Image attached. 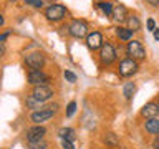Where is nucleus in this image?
<instances>
[{
    "label": "nucleus",
    "mask_w": 159,
    "mask_h": 149,
    "mask_svg": "<svg viewBox=\"0 0 159 149\" xmlns=\"http://www.w3.org/2000/svg\"><path fill=\"white\" fill-rule=\"evenodd\" d=\"M128 53L129 56H133V60H144L146 58V50L143 48V43L138 40H131L128 43Z\"/></svg>",
    "instance_id": "nucleus-1"
},
{
    "label": "nucleus",
    "mask_w": 159,
    "mask_h": 149,
    "mask_svg": "<svg viewBox=\"0 0 159 149\" xmlns=\"http://www.w3.org/2000/svg\"><path fill=\"white\" fill-rule=\"evenodd\" d=\"M28 83H32L33 86H47V83H50V79L42 70H30Z\"/></svg>",
    "instance_id": "nucleus-2"
},
{
    "label": "nucleus",
    "mask_w": 159,
    "mask_h": 149,
    "mask_svg": "<svg viewBox=\"0 0 159 149\" xmlns=\"http://www.w3.org/2000/svg\"><path fill=\"white\" fill-rule=\"evenodd\" d=\"M136 71H138V63H136V60H133V58H124L123 61L119 63V74H121V76H133Z\"/></svg>",
    "instance_id": "nucleus-3"
},
{
    "label": "nucleus",
    "mask_w": 159,
    "mask_h": 149,
    "mask_svg": "<svg viewBox=\"0 0 159 149\" xmlns=\"http://www.w3.org/2000/svg\"><path fill=\"white\" fill-rule=\"evenodd\" d=\"M99 58L104 65H111L116 60V50L113 48L111 43H103L101 50H99Z\"/></svg>",
    "instance_id": "nucleus-4"
},
{
    "label": "nucleus",
    "mask_w": 159,
    "mask_h": 149,
    "mask_svg": "<svg viewBox=\"0 0 159 149\" xmlns=\"http://www.w3.org/2000/svg\"><path fill=\"white\" fill-rule=\"evenodd\" d=\"M47 134V129L43 126H33V128H28L27 133H25V138H27L28 142H37V141H43V136Z\"/></svg>",
    "instance_id": "nucleus-5"
},
{
    "label": "nucleus",
    "mask_w": 159,
    "mask_h": 149,
    "mask_svg": "<svg viewBox=\"0 0 159 149\" xmlns=\"http://www.w3.org/2000/svg\"><path fill=\"white\" fill-rule=\"evenodd\" d=\"M25 63H27V66H30L32 70H42L43 65H45V56L38 52L30 53L25 56Z\"/></svg>",
    "instance_id": "nucleus-6"
},
{
    "label": "nucleus",
    "mask_w": 159,
    "mask_h": 149,
    "mask_svg": "<svg viewBox=\"0 0 159 149\" xmlns=\"http://www.w3.org/2000/svg\"><path fill=\"white\" fill-rule=\"evenodd\" d=\"M65 15H66V8H65L63 5H52V7H48L47 12H45V17L48 20H52V22H58V20H61Z\"/></svg>",
    "instance_id": "nucleus-7"
},
{
    "label": "nucleus",
    "mask_w": 159,
    "mask_h": 149,
    "mask_svg": "<svg viewBox=\"0 0 159 149\" xmlns=\"http://www.w3.org/2000/svg\"><path fill=\"white\" fill-rule=\"evenodd\" d=\"M32 96L37 99V101H40V103L48 101V99L53 96V89L50 88V86H35Z\"/></svg>",
    "instance_id": "nucleus-8"
},
{
    "label": "nucleus",
    "mask_w": 159,
    "mask_h": 149,
    "mask_svg": "<svg viewBox=\"0 0 159 149\" xmlns=\"http://www.w3.org/2000/svg\"><path fill=\"white\" fill-rule=\"evenodd\" d=\"M70 33H71L75 38H81L88 33V25L84 23L83 20H75V22L70 25Z\"/></svg>",
    "instance_id": "nucleus-9"
},
{
    "label": "nucleus",
    "mask_w": 159,
    "mask_h": 149,
    "mask_svg": "<svg viewBox=\"0 0 159 149\" xmlns=\"http://www.w3.org/2000/svg\"><path fill=\"white\" fill-rule=\"evenodd\" d=\"M86 43H88V47L91 48V50L101 48V47H103V37H101V33H99V32L89 33L88 38H86Z\"/></svg>",
    "instance_id": "nucleus-10"
},
{
    "label": "nucleus",
    "mask_w": 159,
    "mask_h": 149,
    "mask_svg": "<svg viewBox=\"0 0 159 149\" xmlns=\"http://www.w3.org/2000/svg\"><path fill=\"white\" fill-rule=\"evenodd\" d=\"M55 111H52V109H38V111L32 113V121L33 123H43L47 121V119L53 118Z\"/></svg>",
    "instance_id": "nucleus-11"
},
{
    "label": "nucleus",
    "mask_w": 159,
    "mask_h": 149,
    "mask_svg": "<svg viewBox=\"0 0 159 149\" xmlns=\"http://www.w3.org/2000/svg\"><path fill=\"white\" fill-rule=\"evenodd\" d=\"M141 114H143V116H146L148 119H149V118H157V114H159L157 104H156V103H148V104H144L143 109H141Z\"/></svg>",
    "instance_id": "nucleus-12"
},
{
    "label": "nucleus",
    "mask_w": 159,
    "mask_h": 149,
    "mask_svg": "<svg viewBox=\"0 0 159 149\" xmlns=\"http://www.w3.org/2000/svg\"><path fill=\"white\" fill-rule=\"evenodd\" d=\"M146 131L151 134H159V119L157 118H149L146 121Z\"/></svg>",
    "instance_id": "nucleus-13"
},
{
    "label": "nucleus",
    "mask_w": 159,
    "mask_h": 149,
    "mask_svg": "<svg viewBox=\"0 0 159 149\" xmlns=\"http://www.w3.org/2000/svg\"><path fill=\"white\" fill-rule=\"evenodd\" d=\"M126 7H123V5H118V7L113 8V17L119 20V22H123V20H126Z\"/></svg>",
    "instance_id": "nucleus-14"
},
{
    "label": "nucleus",
    "mask_w": 159,
    "mask_h": 149,
    "mask_svg": "<svg viewBox=\"0 0 159 149\" xmlns=\"http://www.w3.org/2000/svg\"><path fill=\"white\" fill-rule=\"evenodd\" d=\"M116 35L121 40H124V42H131V38H133V32L129 28H121V27H119L116 30Z\"/></svg>",
    "instance_id": "nucleus-15"
},
{
    "label": "nucleus",
    "mask_w": 159,
    "mask_h": 149,
    "mask_svg": "<svg viewBox=\"0 0 159 149\" xmlns=\"http://www.w3.org/2000/svg\"><path fill=\"white\" fill-rule=\"evenodd\" d=\"M58 134H60V138H61V139H66V141H73V139H75V131L71 128H61Z\"/></svg>",
    "instance_id": "nucleus-16"
},
{
    "label": "nucleus",
    "mask_w": 159,
    "mask_h": 149,
    "mask_svg": "<svg viewBox=\"0 0 159 149\" xmlns=\"http://www.w3.org/2000/svg\"><path fill=\"white\" fill-rule=\"evenodd\" d=\"M134 93H136V84H134V83H126V84H124V88H123V94H124V98L131 99Z\"/></svg>",
    "instance_id": "nucleus-17"
},
{
    "label": "nucleus",
    "mask_w": 159,
    "mask_h": 149,
    "mask_svg": "<svg viewBox=\"0 0 159 149\" xmlns=\"http://www.w3.org/2000/svg\"><path fill=\"white\" fill-rule=\"evenodd\" d=\"M128 27L131 32H138V30L141 28V22H139L138 17H129L128 18Z\"/></svg>",
    "instance_id": "nucleus-18"
},
{
    "label": "nucleus",
    "mask_w": 159,
    "mask_h": 149,
    "mask_svg": "<svg viewBox=\"0 0 159 149\" xmlns=\"http://www.w3.org/2000/svg\"><path fill=\"white\" fill-rule=\"evenodd\" d=\"M104 142H106L108 146H111V147H116L118 146V136L113 134V133H108L106 136H104Z\"/></svg>",
    "instance_id": "nucleus-19"
},
{
    "label": "nucleus",
    "mask_w": 159,
    "mask_h": 149,
    "mask_svg": "<svg viewBox=\"0 0 159 149\" xmlns=\"http://www.w3.org/2000/svg\"><path fill=\"white\" fill-rule=\"evenodd\" d=\"M99 8H101L106 15H109V13H113L114 7H113V3H109V2H101V3H99Z\"/></svg>",
    "instance_id": "nucleus-20"
},
{
    "label": "nucleus",
    "mask_w": 159,
    "mask_h": 149,
    "mask_svg": "<svg viewBox=\"0 0 159 149\" xmlns=\"http://www.w3.org/2000/svg\"><path fill=\"white\" fill-rule=\"evenodd\" d=\"M28 149H47V142H45V141L28 142Z\"/></svg>",
    "instance_id": "nucleus-21"
},
{
    "label": "nucleus",
    "mask_w": 159,
    "mask_h": 149,
    "mask_svg": "<svg viewBox=\"0 0 159 149\" xmlns=\"http://www.w3.org/2000/svg\"><path fill=\"white\" fill-rule=\"evenodd\" d=\"M40 104H42V103L37 101V99H35L33 96H30V98L27 99V106H28V108H32V109H35V108H40Z\"/></svg>",
    "instance_id": "nucleus-22"
},
{
    "label": "nucleus",
    "mask_w": 159,
    "mask_h": 149,
    "mask_svg": "<svg viewBox=\"0 0 159 149\" xmlns=\"http://www.w3.org/2000/svg\"><path fill=\"white\" fill-rule=\"evenodd\" d=\"M75 111H76V103L71 101V103L68 104V108H66V116H68V118H71L73 114H75Z\"/></svg>",
    "instance_id": "nucleus-23"
},
{
    "label": "nucleus",
    "mask_w": 159,
    "mask_h": 149,
    "mask_svg": "<svg viewBox=\"0 0 159 149\" xmlns=\"http://www.w3.org/2000/svg\"><path fill=\"white\" fill-rule=\"evenodd\" d=\"M65 78H66L70 83H75V81H76V74L71 73V71H68V70L65 71Z\"/></svg>",
    "instance_id": "nucleus-24"
},
{
    "label": "nucleus",
    "mask_w": 159,
    "mask_h": 149,
    "mask_svg": "<svg viewBox=\"0 0 159 149\" xmlns=\"http://www.w3.org/2000/svg\"><path fill=\"white\" fill-rule=\"evenodd\" d=\"M25 3L32 5V7H42V5H43V0H25Z\"/></svg>",
    "instance_id": "nucleus-25"
},
{
    "label": "nucleus",
    "mask_w": 159,
    "mask_h": 149,
    "mask_svg": "<svg viewBox=\"0 0 159 149\" xmlns=\"http://www.w3.org/2000/svg\"><path fill=\"white\" fill-rule=\"evenodd\" d=\"M63 149H75L73 147V144H71V141H66V139H63Z\"/></svg>",
    "instance_id": "nucleus-26"
},
{
    "label": "nucleus",
    "mask_w": 159,
    "mask_h": 149,
    "mask_svg": "<svg viewBox=\"0 0 159 149\" xmlns=\"http://www.w3.org/2000/svg\"><path fill=\"white\" fill-rule=\"evenodd\" d=\"M148 30H151V32L156 30V28H154V20H151V18L148 20Z\"/></svg>",
    "instance_id": "nucleus-27"
},
{
    "label": "nucleus",
    "mask_w": 159,
    "mask_h": 149,
    "mask_svg": "<svg viewBox=\"0 0 159 149\" xmlns=\"http://www.w3.org/2000/svg\"><path fill=\"white\" fill-rule=\"evenodd\" d=\"M152 149H159V136L154 138V141H152Z\"/></svg>",
    "instance_id": "nucleus-28"
},
{
    "label": "nucleus",
    "mask_w": 159,
    "mask_h": 149,
    "mask_svg": "<svg viewBox=\"0 0 159 149\" xmlns=\"http://www.w3.org/2000/svg\"><path fill=\"white\" fill-rule=\"evenodd\" d=\"M3 53H5V47L3 43H0V56H3Z\"/></svg>",
    "instance_id": "nucleus-29"
},
{
    "label": "nucleus",
    "mask_w": 159,
    "mask_h": 149,
    "mask_svg": "<svg viewBox=\"0 0 159 149\" xmlns=\"http://www.w3.org/2000/svg\"><path fill=\"white\" fill-rule=\"evenodd\" d=\"M154 38H156L157 42H159V28H156V30H154Z\"/></svg>",
    "instance_id": "nucleus-30"
},
{
    "label": "nucleus",
    "mask_w": 159,
    "mask_h": 149,
    "mask_svg": "<svg viewBox=\"0 0 159 149\" xmlns=\"http://www.w3.org/2000/svg\"><path fill=\"white\" fill-rule=\"evenodd\" d=\"M151 5H159V0H148Z\"/></svg>",
    "instance_id": "nucleus-31"
},
{
    "label": "nucleus",
    "mask_w": 159,
    "mask_h": 149,
    "mask_svg": "<svg viewBox=\"0 0 159 149\" xmlns=\"http://www.w3.org/2000/svg\"><path fill=\"white\" fill-rule=\"evenodd\" d=\"M5 38H7V33H5V35H0V42H3Z\"/></svg>",
    "instance_id": "nucleus-32"
},
{
    "label": "nucleus",
    "mask_w": 159,
    "mask_h": 149,
    "mask_svg": "<svg viewBox=\"0 0 159 149\" xmlns=\"http://www.w3.org/2000/svg\"><path fill=\"white\" fill-rule=\"evenodd\" d=\"M3 22H5V20H3V17H2V13H0V27L3 25Z\"/></svg>",
    "instance_id": "nucleus-33"
},
{
    "label": "nucleus",
    "mask_w": 159,
    "mask_h": 149,
    "mask_svg": "<svg viewBox=\"0 0 159 149\" xmlns=\"http://www.w3.org/2000/svg\"><path fill=\"white\" fill-rule=\"evenodd\" d=\"M156 104H157V108H159V96H157V101H156Z\"/></svg>",
    "instance_id": "nucleus-34"
}]
</instances>
